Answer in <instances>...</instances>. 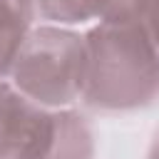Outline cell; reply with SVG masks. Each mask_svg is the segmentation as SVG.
I'll use <instances>...</instances> for the list:
<instances>
[{
  "label": "cell",
  "mask_w": 159,
  "mask_h": 159,
  "mask_svg": "<svg viewBox=\"0 0 159 159\" xmlns=\"http://www.w3.org/2000/svg\"><path fill=\"white\" fill-rule=\"evenodd\" d=\"M87 72L82 104L94 112L124 114L159 102V50L142 17L97 22L84 32Z\"/></svg>",
  "instance_id": "1"
},
{
  "label": "cell",
  "mask_w": 159,
  "mask_h": 159,
  "mask_svg": "<svg viewBox=\"0 0 159 159\" xmlns=\"http://www.w3.org/2000/svg\"><path fill=\"white\" fill-rule=\"evenodd\" d=\"M147 159H159V134H157V139L152 142V147H149V152H147Z\"/></svg>",
  "instance_id": "7"
},
{
  "label": "cell",
  "mask_w": 159,
  "mask_h": 159,
  "mask_svg": "<svg viewBox=\"0 0 159 159\" xmlns=\"http://www.w3.org/2000/svg\"><path fill=\"white\" fill-rule=\"evenodd\" d=\"M97 142L77 109H47L0 80V159H94Z\"/></svg>",
  "instance_id": "2"
},
{
  "label": "cell",
  "mask_w": 159,
  "mask_h": 159,
  "mask_svg": "<svg viewBox=\"0 0 159 159\" xmlns=\"http://www.w3.org/2000/svg\"><path fill=\"white\" fill-rule=\"evenodd\" d=\"M35 20V0H0V80H7Z\"/></svg>",
  "instance_id": "5"
},
{
  "label": "cell",
  "mask_w": 159,
  "mask_h": 159,
  "mask_svg": "<svg viewBox=\"0 0 159 159\" xmlns=\"http://www.w3.org/2000/svg\"><path fill=\"white\" fill-rule=\"evenodd\" d=\"M87 72L84 35L72 27L37 22L7 75L12 87L47 109H72L82 99Z\"/></svg>",
  "instance_id": "3"
},
{
  "label": "cell",
  "mask_w": 159,
  "mask_h": 159,
  "mask_svg": "<svg viewBox=\"0 0 159 159\" xmlns=\"http://www.w3.org/2000/svg\"><path fill=\"white\" fill-rule=\"evenodd\" d=\"M147 0H35V17L47 25L77 27L97 22L139 20Z\"/></svg>",
  "instance_id": "4"
},
{
  "label": "cell",
  "mask_w": 159,
  "mask_h": 159,
  "mask_svg": "<svg viewBox=\"0 0 159 159\" xmlns=\"http://www.w3.org/2000/svg\"><path fill=\"white\" fill-rule=\"evenodd\" d=\"M142 22H144L154 47L159 50V0H147V7L142 12Z\"/></svg>",
  "instance_id": "6"
}]
</instances>
